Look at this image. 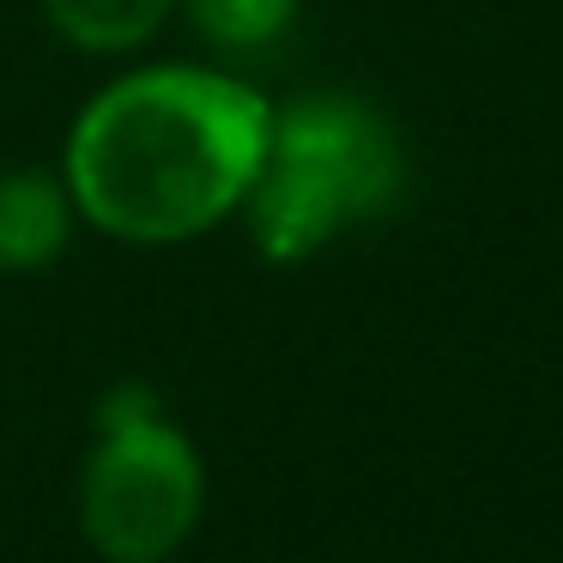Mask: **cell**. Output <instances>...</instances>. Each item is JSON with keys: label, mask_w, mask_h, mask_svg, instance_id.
<instances>
[{"label": "cell", "mask_w": 563, "mask_h": 563, "mask_svg": "<svg viewBox=\"0 0 563 563\" xmlns=\"http://www.w3.org/2000/svg\"><path fill=\"white\" fill-rule=\"evenodd\" d=\"M74 195L49 170H7L0 176V273H43L67 255L74 236Z\"/></svg>", "instance_id": "277c9868"}, {"label": "cell", "mask_w": 563, "mask_h": 563, "mask_svg": "<svg viewBox=\"0 0 563 563\" xmlns=\"http://www.w3.org/2000/svg\"><path fill=\"white\" fill-rule=\"evenodd\" d=\"M207 509V466L158 394L128 382L98 406V442L79 466V533L103 563H170Z\"/></svg>", "instance_id": "3957f363"}, {"label": "cell", "mask_w": 563, "mask_h": 563, "mask_svg": "<svg viewBox=\"0 0 563 563\" xmlns=\"http://www.w3.org/2000/svg\"><path fill=\"white\" fill-rule=\"evenodd\" d=\"M176 7L200 31V43L219 55L273 49L297 19V0H176Z\"/></svg>", "instance_id": "8992f818"}, {"label": "cell", "mask_w": 563, "mask_h": 563, "mask_svg": "<svg viewBox=\"0 0 563 563\" xmlns=\"http://www.w3.org/2000/svg\"><path fill=\"white\" fill-rule=\"evenodd\" d=\"M273 103L212 67H140L79 110L62 183L115 243L170 249L236 219L267 158Z\"/></svg>", "instance_id": "6da1fadb"}, {"label": "cell", "mask_w": 563, "mask_h": 563, "mask_svg": "<svg viewBox=\"0 0 563 563\" xmlns=\"http://www.w3.org/2000/svg\"><path fill=\"white\" fill-rule=\"evenodd\" d=\"M406 195L400 128L357 91H309L273 110L267 158L243 200L249 243L291 267L333 236L376 224Z\"/></svg>", "instance_id": "7a4b0ae2"}, {"label": "cell", "mask_w": 563, "mask_h": 563, "mask_svg": "<svg viewBox=\"0 0 563 563\" xmlns=\"http://www.w3.org/2000/svg\"><path fill=\"white\" fill-rule=\"evenodd\" d=\"M176 0H43L49 25L86 55H128L170 19Z\"/></svg>", "instance_id": "5b68a950"}]
</instances>
